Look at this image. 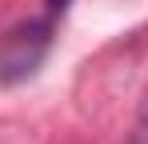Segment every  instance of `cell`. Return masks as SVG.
<instances>
[{
	"label": "cell",
	"instance_id": "2",
	"mask_svg": "<svg viewBox=\"0 0 148 144\" xmlns=\"http://www.w3.org/2000/svg\"><path fill=\"white\" fill-rule=\"evenodd\" d=\"M64 8H68V0H48V12H52V16H60Z\"/></svg>",
	"mask_w": 148,
	"mask_h": 144
},
{
	"label": "cell",
	"instance_id": "1",
	"mask_svg": "<svg viewBox=\"0 0 148 144\" xmlns=\"http://www.w3.org/2000/svg\"><path fill=\"white\" fill-rule=\"evenodd\" d=\"M52 48V20H24L0 36V84H16L40 68Z\"/></svg>",
	"mask_w": 148,
	"mask_h": 144
}]
</instances>
